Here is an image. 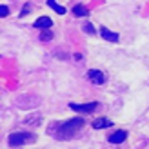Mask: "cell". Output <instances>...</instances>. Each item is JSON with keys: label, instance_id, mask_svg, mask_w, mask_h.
<instances>
[{"label": "cell", "instance_id": "cell-8", "mask_svg": "<svg viewBox=\"0 0 149 149\" xmlns=\"http://www.w3.org/2000/svg\"><path fill=\"white\" fill-rule=\"evenodd\" d=\"M91 125H93L95 129H106V127H111L113 122H111L109 118H106V116H100V118H96V120H93Z\"/></svg>", "mask_w": 149, "mask_h": 149}, {"label": "cell", "instance_id": "cell-10", "mask_svg": "<svg viewBox=\"0 0 149 149\" xmlns=\"http://www.w3.org/2000/svg\"><path fill=\"white\" fill-rule=\"evenodd\" d=\"M47 6H49L55 13H58V15H64V13H65V7L60 6V4H56V0H47Z\"/></svg>", "mask_w": 149, "mask_h": 149}, {"label": "cell", "instance_id": "cell-11", "mask_svg": "<svg viewBox=\"0 0 149 149\" xmlns=\"http://www.w3.org/2000/svg\"><path fill=\"white\" fill-rule=\"evenodd\" d=\"M51 38H53V33H51L49 29H42V33H40V40L47 42V40H51Z\"/></svg>", "mask_w": 149, "mask_h": 149}, {"label": "cell", "instance_id": "cell-3", "mask_svg": "<svg viewBox=\"0 0 149 149\" xmlns=\"http://www.w3.org/2000/svg\"><path fill=\"white\" fill-rule=\"evenodd\" d=\"M69 107L73 111H78V113H93V111L98 107V102H87V104H74V102H69Z\"/></svg>", "mask_w": 149, "mask_h": 149}, {"label": "cell", "instance_id": "cell-1", "mask_svg": "<svg viewBox=\"0 0 149 149\" xmlns=\"http://www.w3.org/2000/svg\"><path fill=\"white\" fill-rule=\"evenodd\" d=\"M84 118H69V120H65L62 124H55V127L51 129V135H53L56 140H60V142H68V140H71L77 133L84 127Z\"/></svg>", "mask_w": 149, "mask_h": 149}, {"label": "cell", "instance_id": "cell-6", "mask_svg": "<svg viewBox=\"0 0 149 149\" xmlns=\"http://www.w3.org/2000/svg\"><path fill=\"white\" fill-rule=\"evenodd\" d=\"M100 35H102V38H106V40H109V42H118V40H120V36H118L115 31L107 29L106 26H102V27H100Z\"/></svg>", "mask_w": 149, "mask_h": 149}, {"label": "cell", "instance_id": "cell-7", "mask_svg": "<svg viewBox=\"0 0 149 149\" xmlns=\"http://www.w3.org/2000/svg\"><path fill=\"white\" fill-rule=\"evenodd\" d=\"M125 138H127V133H125V131H120V129H118V131H115V133H111L107 140H109L111 144H122V142H124Z\"/></svg>", "mask_w": 149, "mask_h": 149}, {"label": "cell", "instance_id": "cell-14", "mask_svg": "<svg viewBox=\"0 0 149 149\" xmlns=\"http://www.w3.org/2000/svg\"><path fill=\"white\" fill-rule=\"evenodd\" d=\"M7 15H9V7L7 6H0V17H7Z\"/></svg>", "mask_w": 149, "mask_h": 149}, {"label": "cell", "instance_id": "cell-2", "mask_svg": "<svg viewBox=\"0 0 149 149\" xmlns=\"http://www.w3.org/2000/svg\"><path fill=\"white\" fill-rule=\"evenodd\" d=\"M36 136L33 133H27V131H20V133H11L7 136V144L11 147H17V146H24V144H29V142H35Z\"/></svg>", "mask_w": 149, "mask_h": 149}, {"label": "cell", "instance_id": "cell-13", "mask_svg": "<svg viewBox=\"0 0 149 149\" xmlns=\"http://www.w3.org/2000/svg\"><path fill=\"white\" fill-rule=\"evenodd\" d=\"M84 31H86V33H89V35H95V27H93V24L86 22V24H84Z\"/></svg>", "mask_w": 149, "mask_h": 149}, {"label": "cell", "instance_id": "cell-12", "mask_svg": "<svg viewBox=\"0 0 149 149\" xmlns=\"http://www.w3.org/2000/svg\"><path fill=\"white\" fill-rule=\"evenodd\" d=\"M31 7H33V4H31V2H27V4H24V9L20 11V17H26L27 13H31Z\"/></svg>", "mask_w": 149, "mask_h": 149}, {"label": "cell", "instance_id": "cell-5", "mask_svg": "<svg viewBox=\"0 0 149 149\" xmlns=\"http://www.w3.org/2000/svg\"><path fill=\"white\" fill-rule=\"evenodd\" d=\"M33 26H35L36 29H49L51 26H53V20L44 15V17H38V18L35 20V24H33Z\"/></svg>", "mask_w": 149, "mask_h": 149}, {"label": "cell", "instance_id": "cell-4", "mask_svg": "<svg viewBox=\"0 0 149 149\" xmlns=\"http://www.w3.org/2000/svg\"><path fill=\"white\" fill-rule=\"evenodd\" d=\"M87 78L93 82V84H96V86H100V84H104L106 82V73L104 71H100V69H89L87 71Z\"/></svg>", "mask_w": 149, "mask_h": 149}, {"label": "cell", "instance_id": "cell-9", "mask_svg": "<svg viewBox=\"0 0 149 149\" xmlns=\"http://www.w3.org/2000/svg\"><path fill=\"white\" fill-rule=\"evenodd\" d=\"M73 13H74V17H87L89 9H87L84 4H77V6L73 7Z\"/></svg>", "mask_w": 149, "mask_h": 149}]
</instances>
